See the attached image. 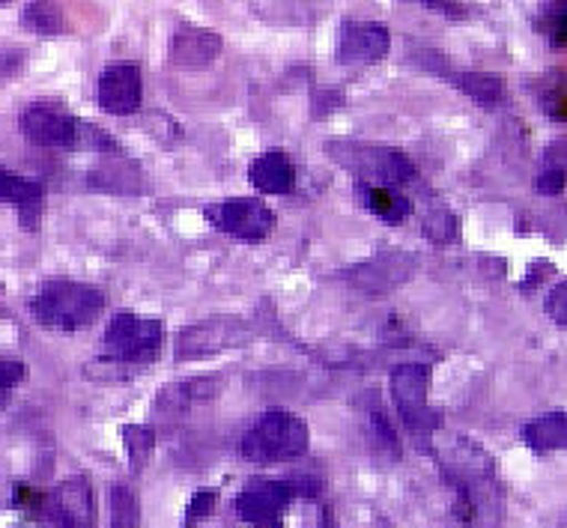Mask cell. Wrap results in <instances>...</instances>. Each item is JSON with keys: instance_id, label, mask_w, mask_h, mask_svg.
<instances>
[{"instance_id": "cell-1", "label": "cell", "mask_w": 567, "mask_h": 528, "mask_svg": "<svg viewBox=\"0 0 567 528\" xmlns=\"http://www.w3.org/2000/svg\"><path fill=\"white\" fill-rule=\"evenodd\" d=\"M454 489V514L470 528H499L502 489L493 480V466L484 454L478 460L460 457L445 469Z\"/></svg>"}, {"instance_id": "cell-2", "label": "cell", "mask_w": 567, "mask_h": 528, "mask_svg": "<svg viewBox=\"0 0 567 528\" xmlns=\"http://www.w3.org/2000/svg\"><path fill=\"white\" fill-rule=\"evenodd\" d=\"M102 311H105V296L96 287L79 281H49L30 299L33 320L54 332H81L96 323Z\"/></svg>"}, {"instance_id": "cell-3", "label": "cell", "mask_w": 567, "mask_h": 528, "mask_svg": "<svg viewBox=\"0 0 567 528\" xmlns=\"http://www.w3.org/2000/svg\"><path fill=\"white\" fill-rule=\"evenodd\" d=\"M308 424L299 415L287 410H266L260 418L255 421V427L243 436L245 460L255 463H281L296 460L308 451Z\"/></svg>"}, {"instance_id": "cell-4", "label": "cell", "mask_w": 567, "mask_h": 528, "mask_svg": "<svg viewBox=\"0 0 567 528\" xmlns=\"http://www.w3.org/2000/svg\"><path fill=\"white\" fill-rule=\"evenodd\" d=\"M332 156L341 162L347 170L359 176V183L368 186H403L415 179V165L401 149L392 147H368V144H341L334 141Z\"/></svg>"}, {"instance_id": "cell-5", "label": "cell", "mask_w": 567, "mask_h": 528, "mask_svg": "<svg viewBox=\"0 0 567 528\" xmlns=\"http://www.w3.org/2000/svg\"><path fill=\"white\" fill-rule=\"evenodd\" d=\"M162 341H165L162 320L123 311L111 317L109 329H105V355L120 364H147L158 355Z\"/></svg>"}, {"instance_id": "cell-6", "label": "cell", "mask_w": 567, "mask_h": 528, "mask_svg": "<svg viewBox=\"0 0 567 528\" xmlns=\"http://www.w3.org/2000/svg\"><path fill=\"white\" fill-rule=\"evenodd\" d=\"M427 385H431V367L427 364L410 362L401 364L392 373L394 406L401 412L403 424L421 439H427L433 431L442 427V415L431 410V403H427Z\"/></svg>"}, {"instance_id": "cell-7", "label": "cell", "mask_w": 567, "mask_h": 528, "mask_svg": "<svg viewBox=\"0 0 567 528\" xmlns=\"http://www.w3.org/2000/svg\"><path fill=\"white\" fill-rule=\"evenodd\" d=\"M33 510L51 528L96 526V496H93V487H90L87 478H69L58 484L51 493H42L40 505Z\"/></svg>"}, {"instance_id": "cell-8", "label": "cell", "mask_w": 567, "mask_h": 528, "mask_svg": "<svg viewBox=\"0 0 567 528\" xmlns=\"http://www.w3.org/2000/svg\"><path fill=\"white\" fill-rule=\"evenodd\" d=\"M204 216L213 221V227L236 236V239H245V242H264L266 236L275 230V213L264 200H255V197H239V200L206 206Z\"/></svg>"}, {"instance_id": "cell-9", "label": "cell", "mask_w": 567, "mask_h": 528, "mask_svg": "<svg viewBox=\"0 0 567 528\" xmlns=\"http://www.w3.org/2000/svg\"><path fill=\"white\" fill-rule=\"evenodd\" d=\"M19 126L21 135L37 147H79L81 123L69 111H63L60 105H51V102H37V105L21 111Z\"/></svg>"}, {"instance_id": "cell-10", "label": "cell", "mask_w": 567, "mask_h": 528, "mask_svg": "<svg viewBox=\"0 0 567 528\" xmlns=\"http://www.w3.org/2000/svg\"><path fill=\"white\" fill-rule=\"evenodd\" d=\"M296 499V487L287 480L255 478L245 484V489L236 496V510L248 526L272 528L278 526L287 505Z\"/></svg>"}, {"instance_id": "cell-11", "label": "cell", "mask_w": 567, "mask_h": 528, "mask_svg": "<svg viewBox=\"0 0 567 528\" xmlns=\"http://www.w3.org/2000/svg\"><path fill=\"white\" fill-rule=\"evenodd\" d=\"M144 99V81L135 63H114L99 75V105L109 114L126 117L141 108Z\"/></svg>"}, {"instance_id": "cell-12", "label": "cell", "mask_w": 567, "mask_h": 528, "mask_svg": "<svg viewBox=\"0 0 567 528\" xmlns=\"http://www.w3.org/2000/svg\"><path fill=\"white\" fill-rule=\"evenodd\" d=\"M392 33L380 21H343L338 60L341 63H377L389 54Z\"/></svg>"}, {"instance_id": "cell-13", "label": "cell", "mask_w": 567, "mask_h": 528, "mask_svg": "<svg viewBox=\"0 0 567 528\" xmlns=\"http://www.w3.org/2000/svg\"><path fill=\"white\" fill-rule=\"evenodd\" d=\"M42 183L37 179H28V176L12 174V170H3L0 167V204L19 206L21 225L33 230L40 227V209H42Z\"/></svg>"}, {"instance_id": "cell-14", "label": "cell", "mask_w": 567, "mask_h": 528, "mask_svg": "<svg viewBox=\"0 0 567 528\" xmlns=\"http://www.w3.org/2000/svg\"><path fill=\"white\" fill-rule=\"evenodd\" d=\"M248 176L264 195H290L296 188V167L281 149H269L264 156H257Z\"/></svg>"}, {"instance_id": "cell-15", "label": "cell", "mask_w": 567, "mask_h": 528, "mask_svg": "<svg viewBox=\"0 0 567 528\" xmlns=\"http://www.w3.org/2000/svg\"><path fill=\"white\" fill-rule=\"evenodd\" d=\"M355 195H359V204L371 209L373 216H380L385 225H403L412 216V200L394 188L355 183Z\"/></svg>"}, {"instance_id": "cell-16", "label": "cell", "mask_w": 567, "mask_h": 528, "mask_svg": "<svg viewBox=\"0 0 567 528\" xmlns=\"http://www.w3.org/2000/svg\"><path fill=\"white\" fill-rule=\"evenodd\" d=\"M221 40L209 30H179L171 45V60L176 66H206L209 60L218 58Z\"/></svg>"}, {"instance_id": "cell-17", "label": "cell", "mask_w": 567, "mask_h": 528, "mask_svg": "<svg viewBox=\"0 0 567 528\" xmlns=\"http://www.w3.org/2000/svg\"><path fill=\"white\" fill-rule=\"evenodd\" d=\"M565 433H567V415L565 412H549L544 418H535L526 424L523 439L535 454H553V451L565 448Z\"/></svg>"}, {"instance_id": "cell-18", "label": "cell", "mask_w": 567, "mask_h": 528, "mask_svg": "<svg viewBox=\"0 0 567 528\" xmlns=\"http://www.w3.org/2000/svg\"><path fill=\"white\" fill-rule=\"evenodd\" d=\"M460 90L478 102L481 108H496L502 99H505V81L499 75H489V72H470V75H460Z\"/></svg>"}, {"instance_id": "cell-19", "label": "cell", "mask_w": 567, "mask_h": 528, "mask_svg": "<svg viewBox=\"0 0 567 528\" xmlns=\"http://www.w3.org/2000/svg\"><path fill=\"white\" fill-rule=\"evenodd\" d=\"M111 528H141L137 496L123 484L111 487Z\"/></svg>"}, {"instance_id": "cell-20", "label": "cell", "mask_w": 567, "mask_h": 528, "mask_svg": "<svg viewBox=\"0 0 567 528\" xmlns=\"http://www.w3.org/2000/svg\"><path fill=\"white\" fill-rule=\"evenodd\" d=\"M24 24L42 33H58L60 30V10L54 3H30L24 10Z\"/></svg>"}, {"instance_id": "cell-21", "label": "cell", "mask_w": 567, "mask_h": 528, "mask_svg": "<svg viewBox=\"0 0 567 528\" xmlns=\"http://www.w3.org/2000/svg\"><path fill=\"white\" fill-rule=\"evenodd\" d=\"M123 436H126L128 457H132L137 469H141V466L147 463L153 445H156V436H153L147 427H126V431H123Z\"/></svg>"}, {"instance_id": "cell-22", "label": "cell", "mask_w": 567, "mask_h": 528, "mask_svg": "<svg viewBox=\"0 0 567 528\" xmlns=\"http://www.w3.org/2000/svg\"><path fill=\"white\" fill-rule=\"evenodd\" d=\"M24 376H28L24 362H16V359H0V410L10 403L12 389H16Z\"/></svg>"}, {"instance_id": "cell-23", "label": "cell", "mask_w": 567, "mask_h": 528, "mask_svg": "<svg viewBox=\"0 0 567 528\" xmlns=\"http://www.w3.org/2000/svg\"><path fill=\"white\" fill-rule=\"evenodd\" d=\"M216 501H218L216 489H197L186 508V528H195L200 519L209 517V514L216 510Z\"/></svg>"}, {"instance_id": "cell-24", "label": "cell", "mask_w": 567, "mask_h": 528, "mask_svg": "<svg viewBox=\"0 0 567 528\" xmlns=\"http://www.w3.org/2000/svg\"><path fill=\"white\" fill-rule=\"evenodd\" d=\"M535 188H538L540 195H561L565 191V167H549V170H544L535 179Z\"/></svg>"}, {"instance_id": "cell-25", "label": "cell", "mask_w": 567, "mask_h": 528, "mask_svg": "<svg viewBox=\"0 0 567 528\" xmlns=\"http://www.w3.org/2000/svg\"><path fill=\"white\" fill-rule=\"evenodd\" d=\"M424 230H427V236L436 239V242H449L451 236H454V230H457V221H454V216H442V213H436V216L424 225Z\"/></svg>"}, {"instance_id": "cell-26", "label": "cell", "mask_w": 567, "mask_h": 528, "mask_svg": "<svg viewBox=\"0 0 567 528\" xmlns=\"http://www.w3.org/2000/svg\"><path fill=\"white\" fill-rule=\"evenodd\" d=\"M547 313L556 320V323L565 325L567 323V281H561V284L549 293V302H547Z\"/></svg>"}, {"instance_id": "cell-27", "label": "cell", "mask_w": 567, "mask_h": 528, "mask_svg": "<svg viewBox=\"0 0 567 528\" xmlns=\"http://www.w3.org/2000/svg\"><path fill=\"white\" fill-rule=\"evenodd\" d=\"M547 24V33L553 37V42L556 45H565V10H553L549 12V19L544 21Z\"/></svg>"}, {"instance_id": "cell-28", "label": "cell", "mask_w": 567, "mask_h": 528, "mask_svg": "<svg viewBox=\"0 0 567 528\" xmlns=\"http://www.w3.org/2000/svg\"><path fill=\"white\" fill-rule=\"evenodd\" d=\"M272 528H281V526H272Z\"/></svg>"}]
</instances>
